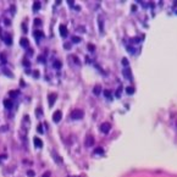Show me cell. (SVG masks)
Here are the masks:
<instances>
[{"label": "cell", "instance_id": "cell-1", "mask_svg": "<svg viewBox=\"0 0 177 177\" xmlns=\"http://www.w3.org/2000/svg\"><path fill=\"white\" fill-rule=\"evenodd\" d=\"M84 116V112L82 111V110H73L72 112H71V115H70V117L72 120H81L82 117Z\"/></svg>", "mask_w": 177, "mask_h": 177}, {"label": "cell", "instance_id": "cell-27", "mask_svg": "<svg viewBox=\"0 0 177 177\" xmlns=\"http://www.w3.org/2000/svg\"><path fill=\"white\" fill-rule=\"evenodd\" d=\"M122 61H123V62H122L123 65H128V61L126 60V59H123V60H122Z\"/></svg>", "mask_w": 177, "mask_h": 177}, {"label": "cell", "instance_id": "cell-21", "mask_svg": "<svg viewBox=\"0 0 177 177\" xmlns=\"http://www.w3.org/2000/svg\"><path fill=\"white\" fill-rule=\"evenodd\" d=\"M34 25H35V26L41 25V20H39V18H35V20H34Z\"/></svg>", "mask_w": 177, "mask_h": 177}, {"label": "cell", "instance_id": "cell-22", "mask_svg": "<svg viewBox=\"0 0 177 177\" xmlns=\"http://www.w3.org/2000/svg\"><path fill=\"white\" fill-rule=\"evenodd\" d=\"M38 61L43 64V62H44V57H43V56H38Z\"/></svg>", "mask_w": 177, "mask_h": 177}, {"label": "cell", "instance_id": "cell-13", "mask_svg": "<svg viewBox=\"0 0 177 177\" xmlns=\"http://www.w3.org/2000/svg\"><path fill=\"white\" fill-rule=\"evenodd\" d=\"M100 92H102V87H100V86H95V87H94V94H95V95L100 94Z\"/></svg>", "mask_w": 177, "mask_h": 177}, {"label": "cell", "instance_id": "cell-4", "mask_svg": "<svg viewBox=\"0 0 177 177\" xmlns=\"http://www.w3.org/2000/svg\"><path fill=\"white\" fill-rule=\"evenodd\" d=\"M110 128H111V125H110V123H108V122H104V123H102V125H100V129H102V132H103V133H109Z\"/></svg>", "mask_w": 177, "mask_h": 177}, {"label": "cell", "instance_id": "cell-18", "mask_svg": "<svg viewBox=\"0 0 177 177\" xmlns=\"http://www.w3.org/2000/svg\"><path fill=\"white\" fill-rule=\"evenodd\" d=\"M27 176H28V177H34L35 173H34L33 170H28V171H27Z\"/></svg>", "mask_w": 177, "mask_h": 177}, {"label": "cell", "instance_id": "cell-16", "mask_svg": "<svg viewBox=\"0 0 177 177\" xmlns=\"http://www.w3.org/2000/svg\"><path fill=\"white\" fill-rule=\"evenodd\" d=\"M126 93L127 94H133L134 93V88L133 87H127L126 88Z\"/></svg>", "mask_w": 177, "mask_h": 177}, {"label": "cell", "instance_id": "cell-5", "mask_svg": "<svg viewBox=\"0 0 177 177\" xmlns=\"http://www.w3.org/2000/svg\"><path fill=\"white\" fill-rule=\"evenodd\" d=\"M59 31H60V34H61V37H66L67 35V27L65 26V25H60L59 26Z\"/></svg>", "mask_w": 177, "mask_h": 177}, {"label": "cell", "instance_id": "cell-26", "mask_svg": "<svg viewBox=\"0 0 177 177\" xmlns=\"http://www.w3.org/2000/svg\"><path fill=\"white\" fill-rule=\"evenodd\" d=\"M104 94H105V96H106V98H108V96H110V92H109V90H105V92H104Z\"/></svg>", "mask_w": 177, "mask_h": 177}, {"label": "cell", "instance_id": "cell-24", "mask_svg": "<svg viewBox=\"0 0 177 177\" xmlns=\"http://www.w3.org/2000/svg\"><path fill=\"white\" fill-rule=\"evenodd\" d=\"M42 177H50V172H49V171H47V172H44Z\"/></svg>", "mask_w": 177, "mask_h": 177}, {"label": "cell", "instance_id": "cell-11", "mask_svg": "<svg viewBox=\"0 0 177 177\" xmlns=\"http://www.w3.org/2000/svg\"><path fill=\"white\" fill-rule=\"evenodd\" d=\"M34 37H35V39H37V41L39 42V39H41V38H43V33H42L41 31H35V32H34Z\"/></svg>", "mask_w": 177, "mask_h": 177}, {"label": "cell", "instance_id": "cell-8", "mask_svg": "<svg viewBox=\"0 0 177 177\" xmlns=\"http://www.w3.org/2000/svg\"><path fill=\"white\" fill-rule=\"evenodd\" d=\"M1 37H3V39H4V42H5V43H6L7 45H11V44H12V42H11V37H10V35H9L7 33L3 34Z\"/></svg>", "mask_w": 177, "mask_h": 177}, {"label": "cell", "instance_id": "cell-25", "mask_svg": "<svg viewBox=\"0 0 177 177\" xmlns=\"http://www.w3.org/2000/svg\"><path fill=\"white\" fill-rule=\"evenodd\" d=\"M67 3H68L70 6H73V5H75V1H73V0H70V1H67Z\"/></svg>", "mask_w": 177, "mask_h": 177}, {"label": "cell", "instance_id": "cell-19", "mask_svg": "<svg viewBox=\"0 0 177 177\" xmlns=\"http://www.w3.org/2000/svg\"><path fill=\"white\" fill-rule=\"evenodd\" d=\"M72 42H73V43H80V42H81V38H78V37L75 35V37H72Z\"/></svg>", "mask_w": 177, "mask_h": 177}, {"label": "cell", "instance_id": "cell-15", "mask_svg": "<svg viewBox=\"0 0 177 177\" xmlns=\"http://www.w3.org/2000/svg\"><path fill=\"white\" fill-rule=\"evenodd\" d=\"M61 66H62V64L60 62V60H56V61L54 62V67H55V68H60Z\"/></svg>", "mask_w": 177, "mask_h": 177}, {"label": "cell", "instance_id": "cell-6", "mask_svg": "<svg viewBox=\"0 0 177 177\" xmlns=\"http://www.w3.org/2000/svg\"><path fill=\"white\" fill-rule=\"evenodd\" d=\"M33 143H34V147H35V148H42V147H43V142H42V139H39L38 137L33 138Z\"/></svg>", "mask_w": 177, "mask_h": 177}, {"label": "cell", "instance_id": "cell-23", "mask_svg": "<svg viewBox=\"0 0 177 177\" xmlns=\"http://www.w3.org/2000/svg\"><path fill=\"white\" fill-rule=\"evenodd\" d=\"M94 153H95V154H102V153H103V150H102V148H98Z\"/></svg>", "mask_w": 177, "mask_h": 177}, {"label": "cell", "instance_id": "cell-17", "mask_svg": "<svg viewBox=\"0 0 177 177\" xmlns=\"http://www.w3.org/2000/svg\"><path fill=\"white\" fill-rule=\"evenodd\" d=\"M99 26H100V32L103 33L104 32V27H103V18H102V16H99Z\"/></svg>", "mask_w": 177, "mask_h": 177}, {"label": "cell", "instance_id": "cell-2", "mask_svg": "<svg viewBox=\"0 0 177 177\" xmlns=\"http://www.w3.org/2000/svg\"><path fill=\"white\" fill-rule=\"evenodd\" d=\"M56 99H57V94L56 93H50L48 95V104H49V106H53L55 104Z\"/></svg>", "mask_w": 177, "mask_h": 177}, {"label": "cell", "instance_id": "cell-3", "mask_svg": "<svg viewBox=\"0 0 177 177\" xmlns=\"http://www.w3.org/2000/svg\"><path fill=\"white\" fill-rule=\"evenodd\" d=\"M61 119H62V112H61L60 110L55 111L54 115H53V120H54V122H60Z\"/></svg>", "mask_w": 177, "mask_h": 177}, {"label": "cell", "instance_id": "cell-28", "mask_svg": "<svg viewBox=\"0 0 177 177\" xmlns=\"http://www.w3.org/2000/svg\"><path fill=\"white\" fill-rule=\"evenodd\" d=\"M34 77H35V78H38V77H39V73H38V71H35V72H34Z\"/></svg>", "mask_w": 177, "mask_h": 177}, {"label": "cell", "instance_id": "cell-7", "mask_svg": "<svg viewBox=\"0 0 177 177\" xmlns=\"http://www.w3.org/2000/svg\"><path fill=\"white\" fill-rule=\"evenodd\" d=\"M20 45H21L22 48H25V49H27V48H28V45H29L28 39H27V38H22L21 41H20Z\"/></svg>", "mask_w": 177, "mask_h": 177}, {"label": "cell", "instance_id": "cell-14", "mask_svg": "<svg viewBox=\"0 0 177 177\" xmlns=\"http://www.w3.org/2000/svg\"><path fill=\"white\" fill-rule=\"evenodd\" d=\"M37 131H38L39 133H41V134H43V133H44V131H43V125H42V123H39V125L37 126Z\"/></svg>", "mask_w": 177, "mask_h": 177}, {"label": "cell", "instance_id": "cell-9", "mask_svg": "<svg viewBox=\"0 0 177 177\" xmlns=\"http://www.w3.org/2000/svg\"><path fill=\"white\" fill-rule=\"evenodd\" d=\"M32 10H33L34 12L39 11V10H41V3H39V1H34V3H33V6H32Z\"/></svg>", "mask_w": 177, "mask_h": 177}, {"label": "cell", "instance_id": "cell-10", "mask_svg": "<svg viewBox=\"0 0 177 177\" xmlns=\"http://www.w3.org/2000/svg\"><path fill=\"white\" fill-rule=\"evenodd\" d=\"M4 106H5L6 109L10 110V109L12 108V102H11L10 99H5V100H4Z\"/></svg>", "mask_w": 177, "mask_h": 177}, {"label": "cell", "instance_id": "cell-12", "mask_svg": "<svg viewBox=\"0 0 177 177\" xmlns=\"http://www.w3.org/2000/svg\"><path fill=\"white\" fill-rule=\"evenodd\" d=\"M93 143H94L93 137H88L87 141H86V145H87V147H90V145H93Z\"/></svg>", "mask_w": 177, "mask_h": 177}, {"label": "cell", "instance_id": "cell-20", "mask_svg": "<svg viewBox=\"0 0 177 177\" xmlns=\"http://www.w3.org/2000/svg\"><path fill=\"white\" fill-rule=\"evenodd\" d=\"M17 94H18V92H10V96H11V98L17 96Z\"/></svg>", "mask_w": 177, "mask_h": 177}]
</instances>
